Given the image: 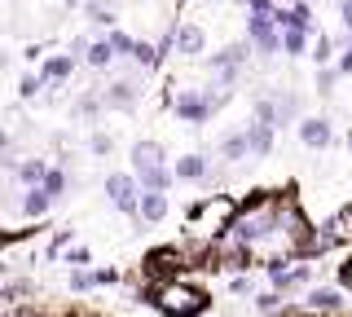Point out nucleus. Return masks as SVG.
I'll use <instances>...</instances> for the list:
<instances>
[{
	"label": "nucleus",
	"instance_id": "dca6fc26",
	"mask_svg": "<svg viewBox=\"0 0 352 317\" xmlns=\"http://www.w3.org/2000/svg\"><path fill=\"white\" fill-rule=\"evenodd\" d=\"M313 304H322V309H330V304H339L335 291H313Z\"/></svg>",
	"mask_w": 352,
	"mask_h": 317
},
{
	"label": "nucleus",
	"instance_id": "a211bd4d",
	"mask_svg": "<svg viewBox=\"0 0 352 317\" xmlns=\"http://www.w3.org/2000/svg\"><path fill=\"white\" fill-rule=\"evenodd\" d=\"M344 23L352 27V0H344Z\"/></svg>",
	"mask_w": 352,
	"mask_h": 317
},
{
	"label": "nucleus",
	"instance_id": "9d476101",
	"mask_svg": "<svg viewBox=\"0 0 352 317\" xmlns=\"http://www.w3.org/2000/svg\"><path fill=\"white\" fill-rule=\"evenodd\" d=\"M247 141H251V150H256V155H264V150H269V124H256V128H251V133H247Z\"/></svg>",
	"mask_w": 352,
	"mask_h": 317
},
{
	"label": "nucleus",
	"instance_id": "2eb2a0df",
	"mask_svg": "<svg viewBox=\"0 0 352 317\" xmlns=\"http://www.w3.org/2000/svg\"><path fill=\"white\" fill-rule=\"evenodd\" d=\"M44 190L58 199V194H62V172H49V177H44Z\"/></svg>",
	"mask_w": 352,
	"mask_h": 317
},
{
	"label": "nucleus",
	"instance_id": "6e6552de",
	"mask_svg": "<svg viewBox=\"0 0 352 317\" xmlns=\"http://www.w3.org/2000/svg\"><path fill=\"white\" fill-rule=\"evenodd\" d=\"M44 75L49 80H62V75H71V53H58V58L44 62Z\"/></svg>",
	"mask_w": 352,
	"mask_h": 317
},
{
	"label": "nucleus",
	"instance_id": "39448f33",
	"mask_svg": "<svg viewBox=\"0 0 352 317\" xmlns=\"http://www.w3.org/2000/svg\"><path fill=\"white\" fill-rule=\"evenodd\" d=\"M172 106H176V115H181V119H194V124H198V119H207V111H212L203 97H176Z\"/></svg>",
	"mask_w": 352,
	"mask_h": 317
},
{
	"label": "nucleus",
	"instance_id": "0eeeda50",
	"mask_svg": "<svg viewBox=\"0 0 352 317\" xmlns=\"http://www.w3.org/2000/svg\"><path fill=\"white\" fill-rule=\"evenodd\" d=\"M203 172H207V163L198 159V155H190V159H181V163H176V177H181V181H198Z\"/></svg>",
	"mask_w": 352,
	"mask_h": 317
},
{
	"label": "nucleus",
	"instance_id": "f03ea898",
	"mask_svg": "<svg viewBox=\"0 0 352 317\" xmlns=\"http://www.w3.org/2000/svg\"><path fill=\"white\" fill-rule=\"evenodd\" d=\"M106 194H110V199H115V207H119V212H137V185H132V177H110L106 181Z\"/></svg>",
	"mask_w": 352,
	"mask_h": 317
},
{
	"label": "nucleus",
	"instance_id": "ddd939ff",
	"mask_svg": "<svg viewBox=\"0 0 352 317\" xmlns=\"http://www.w3.org/2000/svg\"><path fill=\"white\" fill-rule=\"evenodd\" d=\"M282 49H286V53H300V49H304V31H300V27H291V31L282 36Z\"/></svg>",
	"mask_w": 352,
	"mask_h": 317
},
{
	"label": "nucleus",
	"instance_id": "7ed1b4c3",
	"mask_svg": "<svg viewBox=\"0 0 352 317\" xmlns=\"http://www.w3.org/2000/svg\"><path fill=\"white\" fill-rule=\"evenodd\" d=\"M300 137H304V146H317V150H322V146H330V124H326V119H304V124H300Z\"/></svg>",
	"mask_w": 352,
	"mask_h": 317
},
{
	"label": "nucleus",
	"instance_id": "f257e3e1",
	"mask_svg": "<svg viewBox=\"0 0 352 317\" xmlns=\"http://www.w3.org/2000/svg\"><path fill=\"white\" fill-rule=\"evenodd\" d=\"M132 163H137V177L146 190H163L168 185V168H163V150L154 146V141H141L137 150H132Z\"/></svg>",
	"mask_w": 352,
	"mask_h": 317
},
{
	"label": "nucleus",
	"instance_id": "1a4fd4ad",
	"mask_svg": "<svg viewBox=\"0 0 352 317\" xmlns=\"http://www.w3.org/2000/svg\"><path fill=\"white\" fill-rule=\"evenodd\" d=\"M110 58H115V45H110V40H97V45L88 49V62H93V67H106Z\"/></svg>",
	"mask_w": 352,
	"mask_h": 317
},
{
	"label": "nucleus",
	"instance_id": "9b49d317",
	"mask_svg": "<svg viewBox=\"0 0 352 317\" xmlns=\"http://www.w3.org/2000/svg\"><path fill=\"white\" fill-rule=\"evenodd\" d=\"M49 199H53V194H49V190H31V199H27V203H22V207H27V212H31V216H40V212H44V207H49Z\"/></svg>",
	"mask_w": 352,
	"mask_h": 317
},
{
	"label": "nucleus",
	"instance_id": "20e7f679",
	"mask_svg": "<svg viewBox=\"0 0 352 317\" xmlns=\"http://www.w3.org/2000/svg\"><path fill=\"white\" fill-rule=\"evenodd\" d=\"M137 212L146 216V221H163V216H168V199H163V190H146Z\"/></svg>",
	"mask_w": 352,
	"mask_h": 317
},
{
	"label": "nucleus",
	"instance_id": "423d86ee",
	"mask_svg": "<svg viewBox=\"0 0 352 317\" xmlns=\"http://www.w3.org/2000/svg\"><path fill=\"white\" fill-rule=\"evenodd\" d=\"M176 49H181V53H203V31H198L194 23L176 27Z\"/></svg>",
	"mask_w": 352,
	"mask_h": 317
},
{
	"label": "nucleus",
	"instance_id": "f3484780",
	"mask_svg": "<svg viewBox=\"0 0 352 317\" xmlns=\"http://www.w3.org/2000/svg\"><path fill=\"white\" fill-rule=\"evenodd\" d=\"M93 150L97 155H110V137H93Z\"/></svg>",
	"mask_w": 352,
	"mask_h": 317
},
{
	"label": "nucleus",
	"instance_id": "4468645a",
	"mask_svg": "<svg viewBox=\"0 0 352 317\" xmlns=\"http://www.w3.org/2000/svg\"><path fill=\"white\" fill-rule=\"evenodd\" d=\"M132 102V84H119L115 93H110V106H128Z\"/></svg>",
	"mask_w": 352,
	"mask_h": 317
},
{
	"label": "nucleus",
	"instance_id": "f8f14e48",
	"mask_svg": "<svg viewBox=\"0 0 352 317\" xmlns=\"http://www.w3.org/2000/svg\"><path fill=\"white\" fill-rule=\"evenodd\" d=\"M18 177H22V181H44L49 172H44V163L36 159V163H18Z\"/></svg>",
	"mask_w": 352,
	"mask_h": 317
}]
</instances>
